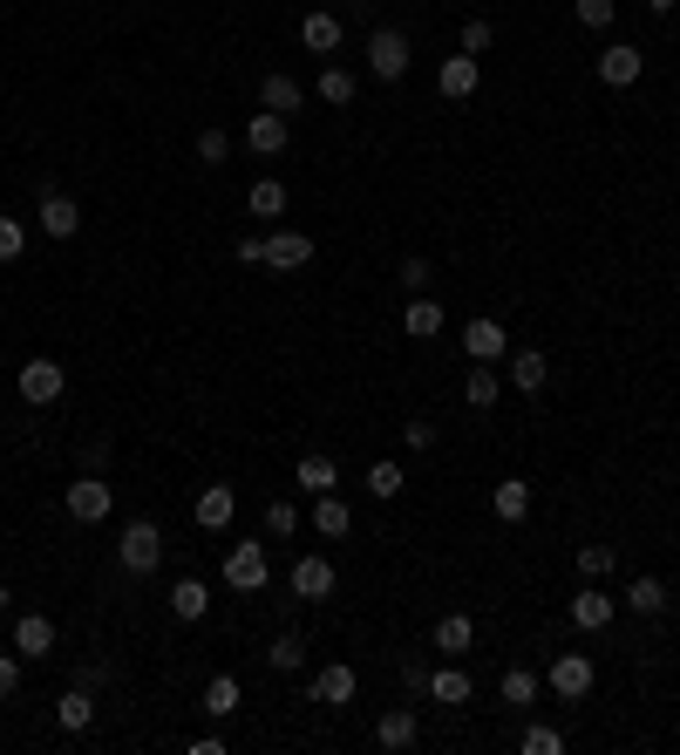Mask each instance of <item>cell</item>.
<instances>
[{
    "instance_id": "cell-1",
    "label": "cell",
    "mask_w": 680,
    "mask_h": 755,
    "mask_svg": "<svg viewBox=\"0 0 680 755\" xmlns=\"http://www.w3.org/2000/svg\"><path fill=\"white\" fill-rule=\"evenodd\" d=\"M116 565H123L130 579H150L156 565H164V531H156L150 518H130L123 538H116Z\"/></svg>"
},
{
    "instance_id": "cell-2",
    "label": "cell",
    "mask_w": 680,
    "mask_h": 755,
    "mask_svg": "<svg viewBox=\"0 0 680 755\" xmlns=\"http://www.w3.org/2000/svg\"><path fill=\"white\" fill-rule=\"evenodd\" d=\"M409 62H415V48H409L402 28H375L368 34V75H375V83H402Z\"/></svg>"
},
{
    "instance_id": "cell-3",
    "label": "cell",
    "mask_w": 680,
    "mask_h": 755,
    "mask_svg": "<svg viewBox=\"0 0 680 755\" xmlns=\"http://www.w3.org/2000/svg\"><path fill=\"white\" fill-rule=\"evenodd\" d=\"M109 510H116V490L102 484V470H83V476L68 484V518H75V525H102Z\"/></svg>"
},
{
    "instance_id": "cell-4",
    "label": "cell",
    "mask_w": 680,
    "mask_h": 755,
    "mask_svg": "<svg viewBox=\"0 0 680 755\" xmlns=\"http://www.w3.org/2000/svg\"><path fill=\"white\" fill-rule=\"evenodd\" d=\"M592 681H598L592 654H558V660L544 667V688H551L558 701H585V694H592Z\"/></svg>"
},
{
    "instance_id": "cell-5",
    "label": "cell",
    "mask_w": 680,
    "mask_h": 755,
    "mask_svg": "<svg viewBox=\"0 0 680 755\" xmlns=\"http://www.w3.org/2000/svg\"><path fill=\"white\" fill-rule=\"evenodd\" d=\"M14 388H21V402H34V409H48V402H62V388H68V375H62V362H48V354H34V362L14 375Z\"/></svg>"
},
{
    "instance_id": "cell-6",
    "label": "cell",
    "mask_w": 680,
    "mask_h": 755,
    "mask_svg": "<svg viewBox=\"0 0 680 755\" xmlns=\"http://www.w3.org/2000/svg\"><path fill=\"white\" fill-rule=\"evenodd\" d=\"M266 579H272L266 544H231V551H225V585H231V592H266Z\"/></svg>"
},
{
    "instance_id": "cell-7",
    "label": "cell",
    "mask_w": 680,
    "mask_h": 755,
    "mask_svg": "<svg viewBox=\"0 0 680 755\" xmlns=\"http://www.w3.org/2000/svg\"><path fill=\"white\" fill-rule=\"evenodd\" d=\"M476 83H484V62H476V55H443V68H435V89H443L450 103H469L476 96Z\"/></svg>"
},
{
    "instance_id": "cell-8",
    "label": "cell",
    "mask_w": 680,
    "mask_h": 755,
    "mask_svg": "<svg viewBox=\"0 0 680 755\" xmlns=\"http://www.w3.org/2000/svg\"><path fill=\"white\" fill-rule=\"evenodd\" d=\"M639 68H647V55H639V48H626V42L598 48V62H592V75H598L606 89H633V83H639Z\"/></svg>"
},
{
    "instance_id": "cell-9",
    "label": "cell",
    "mask_w": 680,
    "mask_h": 755,
    "mask_svg": "<svg viewBox=\"0 0 680 755\" xmlns=\"http://www.w3.org/2000/svg\"><path fill=\"white\" fill-rule=\"evenodd\" d=\"M191 518H197V531H225L238 518V490L231 484H205V490H197V504H191Z\"/></svg>"
},
{
    "instance_id": "cell-10",
    "label": "cell",
    "mask_w": 680,
    "mask_h": 755,
    "mask_svg": "<svg viewBox=\"0 0 680 755\" xmlns=\"http://www.w3.org/2000/svg\"><path fill=\"white\" fill-rule=\"evenodd\" d=\"M354 688H361V673H354L347 660H327V667L313 673V701H320V708H347Z\"/></svg>"
},
{
    "instance_id": "cell-11",
    "label": "cell",
    "mask_w": 680,
    "mask_h": 755,
    "mask_svg": "<svg viewBox=\"0 0 680 755\" xmlns=\"http://www.w3.org/2000/svg\"><path fill=\"white\" fill-rule=\"evenodd\" d=\"M14 654L21 660H48L55 654V619L48 613H21L14 619Z\"/></svg>"
},
{
    "instance_id": "cell-12",
    "label": "cell",
    "mask_w": 680,
    "mask_h": 755,
    "mask_svg": "<svg viewBox=\"0 0 680 755\" xmlns=\"http://www.w3.org/2000/svg\"><path fill=\"white\" fill-rule=\"evenodd\" d=\"M34 225H42V238H55V246H62V238L83 231V212H75V197L48 191V197H42V212H34Z\"/></svg>"
},
{
    "instance_id": "cell-13",
    "label": "cell",
    "mask_w": 680,
    "mask_h": 755,
    "mask_svg": "<svg viewBox=\"0 0 680 755\" xmlns=\"http://www.w3.org/2000/svg\"><path fill=\"white\" fill-rule=\"evenodd\" d=\"M306 259H313V238H306V231H287V225H279V231L266 238V266H272V272H300Z\"/></svg>"
},
{
    "instance_id": "cell-14",
    "label": "cell",
    "mask_w": 680,
    "mask_h": 755,
    "mask_svg": "<svg viewBox=\"0 0 680 755\" xmlns=\"http://www.w3.org/2000/svg\"><path fill=\"white\" fill-rule=\"evenodd\" d=\"M293 600H334V565L320 559V551H306L293 565Z\"/></svg>"
},
{
    "instance_id": "cell-15",
    "label": "cell",
    "mask_w": 680,
    "mask_h": 755,
    "mask_svg": "<svg viewBox=\"0 0 680 755\" xmlns=\"http://www.w3.org/2000/svg\"><path fill=\"white\" fill-rule=\"evenodd\" d=\"M510 388H517V395H544V388H551V362H544L538 347H517V354H510Z\"/></svg>"
},
{
    "instance_id": "cell-16",
    "label": "cell",
    "mask_w": 680,
    "mask_h": 755,
    "mask_svg": "<svg viewBox=\"0 0 680 755\" xmlns=\"http://www.w3.org/2000/svg\"><path fill=\"white\" fill-rule=\"evenodd\" d=\"M375 742H381V748H395V755H402V748H415V742H422L415 708H388L381 722H375Z\"/></svg>"
},
{
    "instance_id": "cell-17",
    "label": "cell",
    "mask_w": 680,
    "mask_h": 755,
    "mask_svg": "<svg viewBox=\"0 0 680 755\" xmlns=\"http://www.w3.org/2000/svg\"><path fill=\"white\" fill-rule=\"evenodd\" d=\"M246 150H252V157H279V150H287V116H279V109H259L252 123H246Z\"/></svg>"
},
{
    "instance_id": "cell-18",
    "label": "cell",
    "mask_w": 680,
    "mask_h": 755,
    "mask_svg": "<svg viewBox=\"0 0 680 755\" xmlns=\"http://www.w3.org/2000/svg\"><path fill=\"white\" fill-rule=\"evenodd\" d=\"M469 694H476V681H469L463 667H429V701L435 708H463Z\"/></svg>"
},
{
    "instance_id": "cell-19",
    "label": "cell",
    "mask_w": 680,
    "mask_h": 755,
    "mask_svg": "<svg viewBox=\"0 0 680 755\" xmlns=\"http://www.w3.org/2000/svg\"><path fill=\"white\" fill-rule=\"evenodd\" d=\"M490 510H497L504 525H525L531 518V484H525V476H504V484L490 490Z\"/></svg>"
},
{
    "instance_id": "cell-20",
    "label": "cell",
    "mask_w": 680,
    "mask_h": 755,
    "mask_svg": "<svg viewBox=\"0 0 680 755\" xmlns=\"http://www.w3.org/2000/svg\"><path fill=\"white\" fill-rule=\"evenodd\" d=\"M313 531H320V538H347V531H354V510H347V497L320 490V497H313Z\"/></svg>"
},
{
    "instance_id": "cell-21",
    "label": "cell",
    "mask_w": 680,
    "mask_h": 755,
    "mask_svg": "<svg viewBox=\"0 0 680 755\" xmlns=\"http://www.w3.org/2000/svg\"><path fill=\"white\" fill-rule=\"evenodd\" d=\"M55 722H62V735H83V729L96 722V694H89V688H62Z\"/></svg>"
},
{
    "instance_id": "cell-22",
    "label": "cell",
    "mask_w": 680,
    "mask_h": 755,
    "mask_svg": "<svg viewBox=\"0 0 680 755\" xmlns=\"http://www.w3.org/2000/svg\"><path fill=\"white\" fill-rule=\"evenodd\" d=\"M504 395V375H497V362H469V375H463V402L469 409H490Z\"/></svg>"
},
{
    "instance_id": "cell-23",
    "label": "cell",
    "mask_w": 680,
    "mask_h": 755,
    "mask_svg": "<svg viewBox=\"0 0 680 755\" xmlns=\"http://www.w3.org/2000/svg\"><path fill=\"white\" fill-rule=\"evenodd\" d=\"M429 640H435V654H469V647H476V619H469V613H443Z\"/></svg>"
},
{
    "instance_id": "cell-24",
    "label": "cell",
    "mask_w": 680,
    "mask_h": 755,
    "mask_svg": "<svg viewBox=\"0 0 680 755\" xmlns=\"http://www.w3.org/2000/svg\"><path fill=\"white\" fill-rule=\"evenodd\" d=\"M463 354L469 362H504V321H469L463 327Z\"/></svg>"
},
{
    "instance_id": "cell-25",
    "label": "cell",
    "mask_w": 680,
    "mask_h": 755,
    "mask_svg": "<svg viewBox=\"0 0 680 755\" xmlns=\"http://www.w3.org/2000/svg\"><path fill=\"white\" fill-rule=\"evenodd\" d=\"M402 334H409V341H435V334H443V306H435L429 293H415V300L402 306Z\"/></svg>"
},
{
    "instance_id": "cell-26",
    "label": "cell",
    "mask_w": 680,
    "mask_h": 755,
    "mask_svg": "<svg viewBox=\"0 0 680 755\" xmlns=\"http://www.w3.org/2000/svg\"><path fill=\"white\" fill-rule=\"evenodd\" d=\"M572 626H579V633H598V626H613V592L585 585L579 600H572Z\"/></svg>"
},
{
    "instance_id": "cell-27",
    "label": "cell",
    "mask_w": 680,
    "mask_h": 755,
    "mask_svg": "<svg viewBox=\"0 0 680 755\" xmlns=\"http://www.w3.org/2000/svg\"><path fill=\"white\" fill-rule=\"evenodd\" d=\"M300 42H306L313 55H334V48H341V14H327V8H313V14L300 21Z\"/></svg>"
},
{
    "instance_id": "cell-28",
    "label": "cell",
    "mask_w": 680,
    "mask_h": 755,
    "mask_svg": "<svg viewBox=\"0 0 680 755\" xmlns=\"http://www.w3.org/2000/svg\"><path fill=\"white\" fill-rule=\"evenodd\" d=\"M293 484L320 497V490H334V484H341V463H334V456H320V450H306V456H300V470H293Z\"/></svg>"
},
{
    "instance_id": "cell-29",
    "label": "cell",
    "mask_w": 680,
    "mask_h": 755,
    "mask_svg": "<svg viewBox=\"0 0 680 755\" xmlns=\"http://www.w3.org/2000/svg\"><path fill=\"white\" fill-rule=\"evenodd\" d=\"M171 613H177L184 626L205 619V613H212V585H205V579H177V585H171Z\"/></svg>"
},
{
    "instance_id": "cell-30",
    "label": "cell",
    "mask_w": 680,
    "mask_h": 755,
    "mask_svg": "<svg viewBox=\"0 0 680 755\" xmlns=\"http://www.w3.org/2000/svg\"><path fill=\"white\" fill-rule=\"evenodd\" d=\"M238 708H246V688H238L231 673H212V681H205V714H218V722H231Z\"/></svg>"
},
{
    "instance_id": "cell-31",
    "label": "cell",
    "mask_w": 680,
    "mask_h": 755,
    "mask_svg": "<svg viewBox=\"0 0 680 755\" xmlns=\"http://www.w3.org/2000/svg\"><path fill=\"white\" fill-rule=\"evenodd\" d=\"M259 109H279V116H293V109H300V83H293L287 68H272L266 83H259Z\"/></svg>"
},
{
    "instance_id": "cell-32",
    "label": "cell",
    "mask_w": 680,
    "mask_h": 755,
    "mask_svg": "<svg viewBox=\"0 0 680 755\" xmlns=\"http://www.w3.org/2000/svg\"><path fill=\"white\" fill-rule=\"evenodd\" d=\"M626 606H633L639 619H660V613H667V585H660L654 572H647V579H633V585H626Z\"/></svg>"
},
{
    "instance_id": "cell-33",
    "label": "cell",
    "mask_w": 680,
    "mask_h": 755,
    "mask_svg": "<svg viewBox=\"0 0 680 755\" xmlns=\"http://www.w3.org/2000/svg\"><path fill=\"white\" fill-rule=\"evenodd\" d=\"M320 103H334V109H347L354 103V89H361V83H354V68H341V62H327V68H320Z\"/></svg>"
},
{
    "instance_id": "cell-34",
    "label": "cell",
    "mask_w": 680,
    "mask_h": 755,
    "mask_svg": "<svg viewBox=\"0 0 680 755\" xmlns=\"http://www.w3.org/2000/svg\"><path fill=\"white\" fill-rule=\"evenodd\" d=\"M246 212H252V218H287V184H279V177H259V184L246 191Z\"/></svg>"
},
{
    "instance_id": "cell-35",
    "label": "cell",
    "mask_w": 680,
    "mask_h": 755,
    "mask_svg": "<svg viewBox=\"0 0 680 755\" xmlns=\"http://www.w3.org/2000/svg\"><path fill=\"white\" fill-rule=\"evenodd\" d=\"M266 667H272V673H293V667H306V640H300V633H279V640L266 647Z\"/></svg>"
},
{
    "instance_id": "cell-36",
    "label": "cell",
    "mask_w": 680,
    "mask_h": 755,
    "mask_svg": "<svg viewBox=\"0 0 680 755\" xmlns=\"http://www.w3.org/2000/svg\"><path fill=\"white\" fill-rule=\"evenodd\" d=\"M368 490H375L381 504H395V497L409 490V470H402V463H375V470H368Z\"/></svg>"
},
{
    "instance_id": "cell-37",
    "label": "cell",
    "mask_w": 680,
    "mask_h": 755,
    "mask_svg": "<svg viewBox=\"0 0 680 755\" xmlns=\"http://www.w3.org/2000/svg\"><path fill=\"white\" fill-rule=\"evenodd\" d=\"M538 688H544V681H538L531 667H504V701H510V708H531Z\"/></svg>"
},
{
    "instance_id": "cell-38",
    "label": "cell",
    "mask_w": 680,
    "mask_h": 755,
    "mask_svg": "<svg viewBox=\"0 0 680 755\" xmlns=\"http://www.w3.org/2000/svg\"><path fill=\"white\" fill-rule=\"evenodd\" d=\"M517 748H525V755H565V735H558L551 722H531L525 735H517Z\"/></svg>"
},
{
    "instance_id": "cell-39",
    "label": "cell",
    "mask_w": 680,
    "mask_h": 755,
    "mask_svg": "<svg viewBox=\"0 0 680 755\" xmlns=\"http://www.w3.org/2000/svg\"><path fill=\"white\" fill-rule=\"evenodd\" d=\"M293 531H300L293 497H272V504H266V538H293Z\"/></svg>"
},
{
    "instance_id": "cell-40",
    "label": "cell",
    "mask_w": 680,
    "mask_h": 755,
    "mask_svg": "<svg viewBox=\"0 0 680 755\" xmlns=\"http://www.w3.org/2000/svg\"><path fill=\"white\" fill-rule=\"evenodd\" d=\"M490 42H497V28H490L484 14H476V21H463V42H456V48H463V55H476V62H484V55H490Z\"/></svg>"
},
{
    "instance_id": "cell-41",
    "label": "cell",
    "mask_w": 680,
    "mask_h": 755,
    "mask_svg": "<svg viewBox=\"0 0 680 755\" xmlns=\"http://www.w3.org/2000/svg\"><path fill=\"white\" fill-rule=\"evenodd\" d=\"M395 280H402V287H409V293H429V280H435V266H429V259H422V252H409V259H402V266H395Z\"/></svg>"
},
{
    "instance_id": "cell-42",
    "label": "cell",
    "mask_w": 680,
    "mask_h": 755,
    "mask_svg": "<svg viewBox=\"0 0 680 755\" xmlns=\"http://www.w3.org/2000/svg\"><path fill=\"white\" fill-rule=\"evenodd\" d=\"M613 559H619L613 544H579V572H585V579H606V572H613Z\"/></svg>"
},
{
    "instance_id": "cell-43",
    "label": "cell",
    "mask_w": 680,
    "mask_h": 755,
    "mask_svg": "<svg viewBox=\"0 0 680 755\" xmlns=\"http://www.w3.org/2000/svg\"><path fill=\"white\" fill-rule=\"evenodd\" d=\"M28 252V225L21 218H0V266H14Z\"/></svg>"
},
{
    "instance_id": "cell-44",
    "label": "cell",
    "mask_w": 680,
    "mask_h": 755,
    "mask_svg": "<svg viewBox=\"0 0 680 755\" xmlns=\"http://www.w3.org/2000/svg\"><path fill=\"white\" fill-rule=\"evenodd\" d=\"M402 450H415V456L435 450V422H429V416H409V422H402Z\"/></svg>"
},
{
    "instance_id": "cell-45",
    "label": "cell",
    "mask_w": 680,
    "mask_h": 755,
    "mask_svg": "<svg viewBox=\"0 0 680 755\" xmlns=\"http://www.w3.org/2000/svg\"><path fill=\"white\" fill-rule=\"evenodd\" d=\"M613 14H619L613 0H579V28H592V34H606V28H613Z\"/></svg>"
},
{
    "instance_id": "cell-46",
    "label": "cell",
    "mask_w": 680,
    "mask_h": 755,
    "mask_svg": "<svg viewBox=\"0 0 680 755\" xmlns=\"http://www.w3.org/2000/svg\"><path fill=\"white\" fill-rule=\"evenodd\" d=\"M225 157H231L225 130H197V164H225Z\"/></svg>"
},
{
    "instance_id": "cell-47",
    "label": "cell",
    "mask_w": 680,
    "mask_h": 755,
    "mask_svg": "<svg viewBox=\"0 0 680 755\" xmlns=\"http://www.w3.org/2000/svg\"><path fill=\"white\" fill-rule=\"evenodd\" d=\"M109 456H116L109 435H89V443H83V470H109Z\"/></svg>"
},
{
    "instance_id": "cell-48",
    "label": "cell",
    "mask_w": 680,
    "mask_h": 755,
    "mask_svg": "<svg viewBox=\"0 0 680 755\" xmlns=\"http://www.w3.org/2000/svg\"><path fill=\"white\" fill-rule=\"evenodd\" d=\"M21 688V654L8 647V654H0V694H14Z\"/></svg>"
},
{
    "instance_id": "cell-49",
    "label": "cell",
    "mask_w": 680,
    "mask_h": 755,
    "mask_svg": "<svg viewBox=\"0 0 680 755\" xmlns=\"http://www.w3.org/2000/svg\"><path fill=\"white\" fill-rule=\"evenodd\" d=\"M238 266H266V238H259V231L238 238Z\"/></svg>"
},
{
    "instance_id": "cell-50",
    "label": "cell",
    "mask_w": 680,
    "mask_h": 755,
    "mask_svg": "<svg viewBox=\"0 0 680 755\" xmlns=\"http://www.w3.org/2000/svg\"><path fill=\"white\" fill-rule=\"evenodd\" d=\"M102 681H109V667H102V660H83V667H75V688H89V694H96Z\"/></svg>"
},
{
    "instance_id": "cell-51",
    "label": "cell",
    "mask_w": 680,
    "mask_h": 755,
    "mask_svg": "<svg viewBox=\"0 0 680 755\" xmlns=\"http://www.w3.org/2000/svg\"><path fill=\"white\" fill-rule=\"evenodd\" d=\"M402 681H409V694H429V667H422V660H409V667H402Z\"/></svg>"
},
{
    "instance_id": "cell-52",
    "label": "cell",
    "mask_w": 680,
    "mask_h": 755,
    "mask_svg": "<svg viewBox=\"0 0 680 755\" xmlns=\"http://www.w3.org/2000/svg\"><path fill=\"white\" fill-rule=\"evenodd\" d=\"M647 8H654V14H673V8H680V0H647Z\"/></svg>"
}]
</instances>
